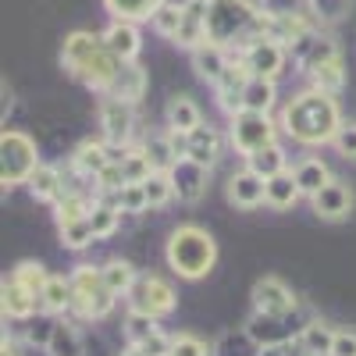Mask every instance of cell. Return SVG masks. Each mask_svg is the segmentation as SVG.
I'll return each instance as SVG.
<instances>
[{
  "instance_id": "6da1fadb",
  "label": "cell",
  "mask_w": 356,
  "mask_h": 356,
  "mask_svg": "<svg viewBox=\"0 0 356 356\" xmlns=\"http://www.w3.org/2000/svg\"><path fill=\"white\" fill-rule=\"evenodd\" d=\"M282 129L303 146H321L332 143L335 132L342 129L339 118V104L335 93H324V89H303L300 97H292L282 111Z\"/></svg>"
},
{
  "instance_id": "7a4b0ae2",
  "label": "cell",
  "mask_w": 356,
  "mask_h": 356,
  "mask_svg": "<svg viewBox=\"0 0 356 356\" xmlns=\"http://www.w3.org/2000/svg\"><path fill=\"white\" fill-rule=\"evenodd\" d=\"M61 65H65V72L75 75L82 86L97 89V93H107L111 82H114V75L122 72L125 61L104 43V36L82 33V29H79V33H68V36H65Z\"/></svg>"
},
{
  "instance_id": "3957f363",
  "label": "cell",
  "mask_w": 356,
  "mask_h": 356,
  "mask_svg": "<svg viewBox=\"0 0 356 356\" xmlns=\"http://www.w3.org/2000/svg\"><path fill=\"white\" fill-rule=\"evenodd\" d=\"M218 260V243L196 225H182L168 239V264L178 278H203Z\"/></svg>"
},
{
  "instance_id": "277c9868",
  "label": "cell",
  "mask_w": 356,
  "mask_h": 356,
  "mask_svg": "<svg viewBox=\"0 0 356 356\" xmlns=\"http://www.w3.org/2000/svg\"><path fill=\"white\" fill-rule=\"evenodd\" d=\"M72 289H75V300H72V314L86 317V321H100L114 310V292L104 282V271L93 264H82L75 267L72 275Z\"/></svg>"
},
{
  "instance_id": "5b68a950",
  "label": "cell",
  "mask_w": 356,
  "mask_h": 356,
  "mask_svg": "<svg viewBox=\"0 0 356 356\" xmlns=\"http://www.w3.org/2000/svg\"><path fill=\"white\" fill-rule=\"evenodd\" d=\"M36 168H40L36 143L25 132H4L0 136V178H4V186L29 182Z\"/></svg>"
},
{
  "instance_id": "8992f818",
  "label": "cell",
  "mask_w": 356,
  "mask_h": 356,
  "mask_svg": "<svg viewBox=\"0 0 356 356\" xmlns=\"http://www.w3.org/2000/svg\"><path fill=\"white\" fill-rule=\"evenodd\" d=\"M232 143L243 157L264 150L267 143H275V122L267 118V111H239L232 114Z\"/></svg>"
},
{
  "instance_id": "52a82bcc",
  "label": "cell",
  "mask_w": 356,
  "mask_h": 356,
  "mask_svg": "<svg viewBox=\"0 0 356 356\" xmlns=\"http://www.w3.org/2000/svg\"><path fill=\"white\" fill-rule=\"evenodd\" d=\"M289 54H292V61L310 75L317 65H324V61H332V57H339V43H335L328 33H321V25H310L307 33H300V36L289 43Z\"/></svg>"
},
{
  "instance_id": "ba28073f",
  "label": "cell",
  "mask_w": 356,
  "mask_h": 356,
  "mask_svg": "<svg viewBox=\"0 0 356 356\" xmlns=\"http://www.w3.org/2000/svg\"><path fill=\"white\" fill-rule=\"evenodd\" d=\"M243 61H246V68H250L253 75H260V79H278L282 68H285V61H289V47H285L282 40H275V36H257V40L243 50Z\"/></svg>"
},
{
  "instance_id": "9c48e42d",
  "label": "cell",
  "mask_w": 356,
  "mask_h": 356,
  "mask_svg": "<svg viewBox=\"0 0 356 356\" xmlns=\"http://www.w3.org/2000/svg\"><path fill=\"white\" fill-rule=\"evenodd\" d=\"M132 310H146V314H154V317H164V314H171L175 310V289L164 282V278H157V275H146V278H136V285H132Z\"/></svg>"
},
{
  "instance_id": "30bf717a",
  "label": "cell",
  "mask_w": 356,
  "mask_h": 356,
  "mask_svg": "<svg viewBox=\"0 0 356 356\" xmlns=\"http://www.w3.org/2000/svg\"><path fill=\"white\" fill-rule=\"evenodd\" d=\"M253 307L260 310V314H271V317H285V314H292L296 307H300V300L292 296V289L282 282V278H260L257 285H253Z\"/></svg>"
},
{
  "instance_id": "8fae6325",
  "label": "cell",
  "mask_w": 356,
  "mask_h": 356,
  "mask_svg": "<svg viewBox=\"0 0 356 356\" xmlns=\"http://www.w3.org/2000/svg\"><path fill=\"white\" fill-rule=\"evenodd\" d=\"M136 104L129 100H118V97H107L100 104V129H104V139L107 143H129L132 139V129H136Z\"/></svg>"
},
{
  "instance_id": "7c38bea8",
  "label": "cell",
  "mask_w": 356,
  "mask_h": 356,
  "mask_svg": "<svg viewBox=\"0 0 356 356\" xmlns=\"http://www.w3.org/2000/svg\"><path fill=\"white\" fill-rule=\"evenodd\" d=\"M228 200L239 211H253V207L267 203V178L257 175L253 168H243L228 178Z\"/></svg>"
},
{
  "instance_id": "4fadbf2b",
  "label": "cell",
  "mask_w": 356,
  "mask_h": 356,
  "mask_svg": "<svg viewBox=\"0 0 356 356\" xmlns=\"http://www.w3.org/2000/svg\"><path fill=\"white\" fill-rule=\"evenodd\" d=\"M310 203H314V214L321 221H346L349 211H353V189L346 182H335L332 178L321 193L310 196Z\"/></svg>"
},
{
  "instance_id": "5bb4252c",
  "label": "cell",
  "mask_w": 356,
  "mask_h": 356,
  "mask_svg": "<svg viewBox=\"0 0 356 356\" xmlns=\"http://www.w3.org/2000/svg\"><path fill=\"white\" fill-rule=\"evenodd\" d=\"M207 171L211 168H203L196 164L193 157H182L168 175H171V186H175V196L182 200V203H196L207 189Z\"/></svg>"
},
{
  "instance_id": "9a60e30c",
  "label": "cell",
  "mask_w": 356,
  "mask_h": 356,
  "mask_svg": "<svg viewBox=\"0 0 356 356\" xmlns=\"http://www.w3.org/2000/svg\"><path fill=\"white\" fill-rule=\"evenodd\" d=\"M289 317H292V314L271 317V314H260V310H257V314L250 317V324H246V335H250L257 346H264V349L282 346V342H292L296 328H289Z\"/></svg>"
},
{
  "instance_id": "2e32d148",
  "label": "cell",
  "mask_w": 356,
  "mask_h": 356,
  "mask_svg": "<svg viewBox=\"0 0 356 356\" xmlns=\"http://www.w3.org/2000/svg\"><path fill=\"white\" fill-rule=\"evenodd\" d=\"M104 43L122 57V61H136L139 50H143V36H139V22H129V18H114L107 29H104Z\"/></svg>"
},
{
  "instance_id": "e0dca14e",
  "label": "cell",
  "mask_w": 356,
  "mask_h": 356,
  "mask_svg": "<svg viewBox=\"0 0 356 356\" xmlns=\"http://www.w3.org/2000/svg\"><path fill=\"white\" fill-rule=\"evenodd\" d=\"M146 89H150V75H146V68L136 65V61H125L122 72L114 75V82H111V89H107V97L139 104V100L146 97Z\"/></svg>"
},
{
  "instance_id": "ac0fdd59",
  "label": "cell",
  "mask_w": 356,
  "mask_h": 356,
  "mask_svg": "<svg viewBox=\"0 0 356 356\" xmlns=\"http://www.w3.org/2000/svg\"><path fill=\"white\" fill-rule=\"evenodd\" d=\"M228 61H232V50H228V47H218V43H211V40L193 50V68H196V75H200L203 82H211V86L225 75Z\"/></svg>"
},
{
  "instance_id": "d6986e66",
  "label": "cell",
  "mask_w": 356,
  "mask_h": 356,
  "mask_svg": "<svg viewBox=\"0 0 356 356\" xmlns=\"http://www.w3.org/2000/svg\"><path fill=\"white\" fill-rule=\"evenodd\" d=\"M36 307H43V300L33 292V289H25L18 278L4 282V317L11 321H29L36 314Z\"/></svg>"
},
{
  "instance_id": "ffe728a7",
  "label": "cell",
  "mask_w": 356,
  "mask_h": 356,
  "mask_svg": "<svg viewBox=\"0 0 356 356\" xmlns=\"http://www.w3.org/2000/svg\"><path fill=\"white\" fill-rule=\"evenodd\" d=\"M25 186H29V193H33V200H43V203H57V200H61V196L68 193V189H65L61 171L50 168V164H40Z\"/></svg>"
},
{
  "instance_id": "44dd1931",
  "label": "cell",
  "mask_w": 356,
  "mask_h": 356,
  "mask_svg": "<svg viewBox=\"0 0 356 356\" xmlns=\"http://www.w3.org/2000/svg\"><path fill=\"white\" fill-rule=\"evenodd\" d=\"M186 157H193V161L203 164V168H211V164L221 157V136H218V129L196 125V129L189 132V154H186Z\"/></svg>"
},
{
  "instance_id": "7402d4cb",
  "label": "cell",
  "mask_w": 356,
  "mask_h": 356,
  "mask_svg": "<svg viewBox=\"0 0 356 356\" xmlns=\"http://www.w3.org/2000/svg\"><path fill=\"white\" fill-rule=\"evenodd\" d=\"M111 164V150H107V143H82L75 157H72V168L82 175V178H93L97 182V175Z\"/></svg>"
},
{
  "instance_id": "603a6c76",
  "label": "cell",
  "mask_w": 356,
  "mask_h": 356,
  "mask_svg": "<svg viewBox=\"0 0 356 356\" xmlns=\"http://www.w3.org/2000/svg\"><path fill=\"white\" fill-rule=\"evenodd\" d=\"M292 175H296V186H300V193H303V196H314V193H321L324 186L332 182V171H328V164L317 161V157L300 161V164L292 168Z\"/></svg>"
},
{
  "instance_id": "cb8c5ba5",
  "label": "cell",
  "mask_w": 356,
  "mask_h": 356,
  "mask_svg": "<svg viewBox=\"0 0 356 356\" xmlns=\"http://www.w3.org/2000/svg\"><path fill=\"white\" fill-rule=\"evenodd\" d=\"M300 186H296V175L292 171H282V175H271L267 178V203L275 207V211H289V207L300 200Z\"/></svg>"
},
{
  "instance_id": "d4e9b609",
  "label": "cell",
  "mask_w": 356,
  "mask_h": 356,
  "mask_svg": "<svg viewBox=\"0 0 356 356\" xmlns=\"http://www.w3.org/2000/svg\"><path fill=\"white\" fill-rule=\"evenodd\" d=\"M300 342L310 356H332V342H335V328L324 321H307L300 328Z\"/></svg>"
},
{
  "instance_id": "484cf974",
  "label": "cell",
  "mask_w": 356,
  "mask_h": 356,
  "mask_svg": "<svg viewBox=\"0 0 356 356\" xmlns=\"http://www.w3.org/2000/svg\"><path fill=\"white\" fill-rule=\"evenodd\" d=\"M43 310L47 314H65L72 310V300H75V289H72V278H61V275H50L47 289H43Z\"/></svg>"
},
{
  "instance_id": "4316f807",
  "label": "cell",
  "mask_w": 356,
  "mask_h": 356,
  "mask_svg": "<svg viewBox=\"0 0 356 356\" xmlns=\"http://www.w3.org/2000/svg\"><path fill=\"white\" fill-rule=\"evenodd\" d=\"M47 353L50 356H82V335H79L75 324L57 321L54 332H50V342H47Z\"/></svg>"
},
{
  "instance_id": "83f0119b",
  "label": "cell",
  "mask_w": 356,
  "mask_h": 356,
  "mask_svg": "<svg viewBox=\"0 0 356 356\" xmlns=\"http://www.w3.org/2000/svg\"><path fill=\"white\" fill-rule=\"evenodd\" d=\"M161 4L164 0H104L111 18H129V22H150Z\"/></svg>"
},
{
  "instance_id": "f1b7e54d",
  "label": "cell",
  "mask_w": 356,
  "mask_h": 356,
  "mask_svg": "<svg viewBox=\"0 0 356 356\" xmlns=\"http://www.w3.org/2000/svg\"><path fill=\"white\" fill-rule=\"evenodd\" d=\"M246 168H253V171L264 175V178H271V175L289 171V161H285V150H282L278 143H267L264 150H257V154L246 157Z\"/></svg>"
},
{
  "instance_id": "f546056e",
  "label": "cell",
  "mask_w": 356,
  "mask_h": 356,
  "mask_svg": "<svg viewBox=\"0 0 356 356\" xmlns=\"http://www.w3.org/2000/svg\"><path fill=\"white\" fill-rule=\"evenodd\" d=\"M168 125L178 129V132H193L196 125H203V114H200V107L189 97H171V104H168Z\"/></svg>"
},
{
  "instance_id": "4dcf8cb0",
  "label": "cell",
  "mask_w": 356,
  "mask_h": 356,
  "mask_svg": "<svg viewBox=\"0 0 356 356\" xmlns=\"http://www.w3.org/2000/svg\"><path fill=\"white\" fill-rule=\"evenodd\" d=\"M275 107V79L253 75L243 93V111H271Z\"/></svg>"
},
{
  "instance_id": "1f68e13d",
  "label": "cell",
  "mask_w": 356,
  "mask_h": 356,
  "mask_svg": "<svg viewBox=\"0 0 356 356\" xmlns=\"http://www.w3.org/2000/svg\"><path fill=\"white\" fill-rule=\"evenodd\" d=\"M100 271H104V282H107V289H111L114 296H129V292H132V285H136V267H132L129 260H107Z\"/></svg>"
},
{
  "instance_id": "d6a6232c",
  "label": "cell",
  "mask_w": 356,
  "mask_h": 356,
  "mask_svg": "<svg viewBox=\"0 0 356 356\" xmlns=\"http://www.w3.org/2000/svg\"><path fill=\"white\" fill-rule=\"evenodd\" d=\"M182 22H186L182 4H171V0H164V4L154 11V18H150L154 33H157V36H164V40H175V33L182 29Z\"/></svg>"
},
{
  "instance_id": "836d02e7",
  "label": "cell",
  "mask_w": 356,
  "mask_h": 356,
  "mask_svg": "<svg viewBox=\"0 0 356 356\" xmlns=\"http://www.w3.org/2000/svg\"><path fill=\"white\" fill-rule=\"evenodd\" d=\"M118 221H122V207H114L107 200L93 203V211H89V225H93L97 239H111V235L118 232Z\"/></svg>"
},
{
  "instance_id": "e575fe53",
  "label": "cell",
  "mask_w": 356,
  "mask_h": 356,
  "mask_svg": "<svg viewBox=\"0 0 356 356\" xmlns=\"http://www.w3.org/2000/svg\"><path fill=\"white\" fill-rule=\"evenodd\" d=\"M353 8V0H307V11L317 25H339Z\"/></svg>"
},
{
  "instance_id": "d590c367",
  "label": "cell",
  "mask_w": 356,
  "mask_h": 356,
  "mask_svg": "<svg viewBox=\"0 0 356 356\" xmlns=\"http://www.w3.org/2000/svg\"><path fill=\"white\" fill-rule=\"evenodd\" d=\"M143 150H146V157L154 161V171H171L178 161H182V157H178V150H175V143H171V132L168 136H154L150 143L143 146Z\"/></svg>"
},
{
  "instance_id": "8d00e7d4",
  "label": "cell",
  "mask_w": 356,
  "mask_h": 356,
  "mask_svg": "<svg viewBox=\"0 0 356 356\" xmlns=\"http://www.w3.org/2000/svg\"><path fill=\"white\" fill-rule=\"evenodd\" d=\"M314 86L324 89V93H339V89L346 86V68H342V57H332V61H324L310 72Z\"/></svg>"
},
{
  "instance_id": "74e56055",
  "label": "cell",
  "mask_w": 356,
  "mask_h": 356,
  "mask_svg": "<svg viewBox=\"0 0 356 356\" xmlns=\"http://www.w3.org/2000/svg\"><path fill=\"white\" fill-rule=\"evenodd\" d=\"M89 200L86 196H79V193H65L61 200L54 203V214H57V228L61 225H68V221H79V218H89Z\"/></svg>"
},
{
  "instance_id": "f35d334b",
  "label": "cell",
  "mask_w": 356,
  "mask_h": 356,
  "mask_svg": "<svg viewBox=\"0 0 356 356\" xmlns=\"http://www.w3.org/2000/svg\"><path fill=\"white\" fill-rule=\"evenodd\" d=\"M114 203L122 207V214H143V211H150V196H146V186L143 182H129L122 193L114 196Z\"/></svg>"
},
{
  "instance_id": "ab89813d",
  "label": "cell",
  "mask_w": 356,
  "mask_h": 356,
  "mask_svg": "<svg viewBox=\"0 0 356 356\" xmlns=\"http://www.w3.org/2000/svg\"><path fill=\"white\" fill-rule=\"evenodd\" d=\"M93 239H97V232H93V225H89V218H79V221L61 225V243L68 250H86Z\"/></svg>"
},
{
  "instance_id": "60d3db41",
  "label": "cell",
  "mask_w": 356,
  "mask_h": 356,
  "mask_svg": "<svg viewBox=\"0 0 356 356\" xmlns=\"http://www.w3.org/2000/svg\"><path fill=\"white\" fill-rule=\"evenodd\" d=\"M154 332H161L154 314H146V310H129V317H125V335H129V342H143V339H150Z\"/></svg>"
},
{
  "instance_id": "b9f144b4",
  "label": "cell",
  "mask_w": 356,
  "mask_h": 356,
  "mask_svg": "<svg viewBox=\"0 0 356 356\" xmlns=\"http://www.w3.org/2000/svg\"><path fill=\"white\" fill-rule=\"evenodd\" d=\"M15 278H18L25 289H33L36 296H43V289H47V282H50L47 267H43V264H36V260H22V264L15 267Z\"/></svg>"
},
{
  "instance_id": "7bdbcfd3",
  "label": "cell",
  "mask_w": 356,
  "mask_h": 356,
  "mask_svg": "<svg viewBox=\"0 0 356 356\" xmlns=\"http://www.w3.org/2000/svg\"><path fill=\"white\" fill-rule=\"evenodd\" d=\"M207 43V22H193V18H186L182 22V29L175 33V47H182V50H196V47H203Z\"/></svg>"
},
{
  "instance_id": "ee69618b",
  "label": "cell",
  "mask_w": 356,
  "mask_h": 356,
  "mask_svg": "<svg viewBox=\"0 0 356 356\" xmlns=\"http://www.w3.org/2000/svg\"><path fill=\"white\" fill-rule=\"evenodd\" d=\"M143 186H146V196H150V207H164L175 196V186H171V175L168 171H154Z\"/></svg>"
},
{
  "instance_id": "f6af8a7d",
  "label": "cell",
  "mask_w": 356,
  "mask_h": 356,
  "mask_svg": "<svg viewBox=\"0 0 356 356\" xmlns=\"http://www.w3.org/2000/svg\"><path fill=\"white\" fill-rule=\"evenodd\" d=\"M122 168H125L129 182H146V178L154 175V161L146 157V150H129V157L122 161Z\"/></svg>"
},
{
  "instance_id": "bcb514c9",
  "label": "cell",
  "mask_w": 356,
  "mask_h": 356,
  "mask_svg": "<svg viewBox=\"0 0 356 356\" xmlns=\"http://www.w3.org/2000/svg\"><path fill=\"white\" fill-rule=\"evenodd\" d=\"M335 150L346 157V161H356V122H346L339 132H335Z\"/></svg>"
},
{
  "instance_id": "7dc6e473",
  "label": "cell",
  "mask_w": 356,
  "mask_h": 356,
  "mask_svg": "<svg viewBox=\"0 0 356 356\" xmlns=\"http://www.w3.org/2000/svg\"><path fill=\"white\" fill-rule=\"evenodd\" d=\"M171 356H211V349H207V342H200L193 335H178L171 346Z\"/></svg>"
},
{
  "instance_id": "c3c4849f",
  "label": "cell",
  "mask_w": 356,
  "mask_h": 356,
  "mask_svg": "<svg viewBox=\"0 0 356 356\" xmlns=\"http://www.w3.org/2000/svg\"><path fill=\"white\" fill-rule=\"evenodd\" d=\"M139 346H143V353H146V356H171V346H175V339H168L164 332H154L150 339H143Z\"/></svg>"
},
{
  "instance_id": "681fc988",
  "label": "cell",
  "mask_w": 356,
  "mask_h": 356,
  "mask_svg": "<svg viewBox=\"0 0 356 356\" xmlns=\"http://www.w3.org/2000/svg\"><path fill=\"white\" fill-rule=\"evenodd\" d=\"M332 356H356V332H349V328L335 332V342H332Z\"/></svg>"
},
{
  "instance_id": "f907efd6",
  "label": "cell",
  "mask_w": 356,
  "mask_h": 356,
  "mask_svg": "<svg viewBox=\"0 0 356 356\" xmlns=\"http://www.w3.org/2000/svg\"><path fill=\"white\" fill-rule=\"evenodd\" d=\"M122 356H146L139 342H129V349H122Z\"/></svg>"
},
{
  "instance_id": "816d5d0a",
  "label": "cell",
  "mask_w": 356,
  "mask_h": 356,
  "mask_svg": "<svg viewBox=\"0 0 356 356\" xmlns=\"http://www.w3.org/2000/svg\"><path fill=\"white\" fill-rule=\"evenodd\" d=\"M0 353H4V356H18V349H15V342H8V339H4V349H0Z\"/></svg>"
},
{
  "instance_id": "f5cc1de1",
  "label": "cell",
  "mask_w": 356,
  "mask_h": 356,
  "mask_svg": "<svg viewBox=\"0 0 356 356\" xmlns=\"http://www.w3.org/2000/svg\"><path fill=\"white\" fill-rule=\"evenodd\" d=\"M211 4H218V0H211Z\"/></svg>"
}]
</instances>
